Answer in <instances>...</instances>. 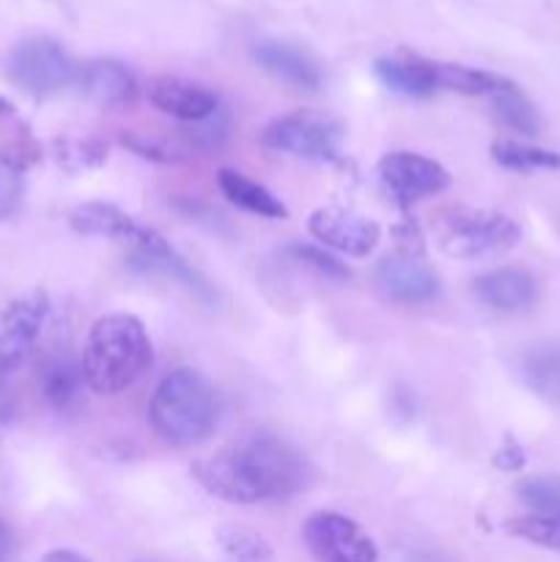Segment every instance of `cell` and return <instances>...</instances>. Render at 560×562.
Returning a JSON list of instances; mask_svg holds the SVG:
<instances>
[{
  "label": "cell",
  "instance_id": "e575fe53",
  "mask_svg": "<svg viewBox=\"0 0 560 562\" xmlns=\"http://www.w3.org/2000/svg\"><path fill=\"white\" fill-rule=\"evenodd\" d=\"M38 562H88L82 554L69 552V549H55V552H47Z\"/></svg>",
  "mask_w": 560,
  "mask_h": 562
},
{
  "label": "cell",
  "instance_id": "7a4b0ae2",
  "mask_svg": "<svg viewBox=\"0 0 560 562\" xmlns=\"http://www.w3.org/2000/svg\"><path fill=\"white\" fill-rule=\"evenodd\" d=\"M152 362V338L141 318L130 313H108L88 329L80 366L91 393L121 395L146 376Z\"/></svg>",
  "mask_w": 560,
  "mask_h": 562
},
{
  "label": "cell",
  "instance_id": "5bb4252c",
  "mask_svg": "<svg viewBox=\"0 0 560 562\" xmlns=\"http://www.w3.org/2000/svg\"><path fill=\"white\" fill-rule=\"evenodd\" d=\"M130 263L141 272H154V274H165V278L176 280L184 289H190L192 294L203 296V300H212V285L157 234V231L148 228L146 234L141 236V241L130 247Z\"/></svg>",
  "mask_w": 560,
  "mask_h": 562
},
{
  "label": "cell",
  "instance_id": "8fae6325",
  "mask_svg": "<svg viewBox=\"0 0 560 562\" xmlns=\"http://www.w3.org/2000/svg\"><path fill=\"white\" fill-rule=\"evenodd\" d=\"M377 285L399 305H426L439 296V278L415 252L382 258L377 267Z\"/></svg>",
  "mask_w": 560,
  "mask_h": 562
},
{
  "label": "cell",
  "instance_id": "83f0119b",
  "mask_svg": "<svg viewBox=\"0 0 560 562\" xmlns=\"http://www.w3.org/2000/svg\"><path fill=\"white\" fill-rule=\"evenodd\" d=\"M121 143H124L130 151H135L137 157L152 159V162H165L176 165L187 159V146L179 140H168V137H154V135H141V132H126L121 135Z\"/></svg>",
  "mask_w": 560,
  "mask_h": 562
},
{
  "label": "cell",
  "instance_id": "7c38bea8",
  "mask_svg": "<svg viewBox=\"0 0 560 562\" xmlns=\"http://www.w3.org/2000/svg\"><path fill=\"white\" fill-rule=\"evenodd\" d=\"M253 58L261 66L267 75H272L275 80L283 82V86L294 88V91H318L324 80V71L318 66V60L311 53H305L302 47L289 42H258L253 47Z\"/></svg>",
  "mask_w": 560,
  "mask_h": 562
},
{
  "label": "cell",
  "instance_id": "5b68a950",
  "mask_svg": "<svg viewBox=\"0 0 560 562\" xmlns=\"http://www.w3.org/2000/svg\"><path fill=\"white\" fill-rule=\"evenodd\" d=\"M261 143L272 151L291 154L313 162H335L340 157L344 143V126L335 119L313 110H296V113L280 115L261 132Z\"/></svg>",
  "mask_w": 560,
  "mask_h": 562
},
{
  "label": "cell",
  "instance_id": "d4e9b609",
  "mask_svg": "<svg viewBox=\"0 0 560 562\" xmlns=\"http://www.w3.org/2000/svg\"><path fill=\"white\" fill-rule=\"evenodd\" d=\"M217 543L231 562H275L267 538L247 527H220Z\"/></svg>",
  "mask_w": 560,
  "mask_h": 562
},
{
  "label": "cell",
  "instance_id": "4316f807",
  "mask_svg": "<svg viewBox=\"0 0 560 562\" xmlns=\"http://www.w3.org/2000/svg\"><path fill=\"white\" fill-rule=\"evenodd\" d=\"M55 157L66 170L77 173V170L99 168L108 159V148L97 137H64L55 143Z\"/></svg>",
  "mask_w": 560,
  "mask_h": 562
},
{
  "label": "cell",
  "instance_id": "ba28073f",
  "mask_svg": "<svg viewBox=\"0 0 560 562\" xmlns=\"http://www.w3.org/2000/svg\"><path fill=\"white\" fill-rule=\"evenodd\" d=\"M49 318L44 291H31L0 307V376L16 371L36 349Z\"/></svg>",
  "mask_w": 560,
  "mask_h": 562
},
{
  "label": "cell",
  "instance_id": "484cf974",
  "mask_svg": "<svg viewBox=\"0 0 560 562\" xmlns=\"http://www.w3.org/2000/svg\"><path fill=\"white\" fill-rule=\"evenodd\" d=\"M516 494L533 514L560 521V475L525 477L516 486Z\"/></svg>",
  "mask_w": 560,
  "mask_h": 562
},
{
  "label": "cell",
  "instance_id": "6da1fadb",
  "mask_svg": "<svg viewBox=\"0 0 560 562\" xmlns=\"http://www.w3.org/2000/svg\"><path fill=\"white\" fill-rule=\"evenodd\" d=\"M192 475L212 497L234 505L283 503L311 483V467L272 434H245L192 464Z\"/></svg>",
  "mask_w": 560,
  "mask_h": 562
},
{
  "label": "cell",
  "instance_id": "30bf717a",
  "mask_svg": "<svg viewBox=\"0 0 560 562\" xmlns=\"http://www.w3.org/2000/svg\"><path fill=\"white\" fill-rule=\"evenodd\" d=\"M307 228L318 241L351 258L371 256L382 239V231L373 220L340 206L316 209L307 220Z\"/></svg>",
  "mask_w": 560,
  "mask_h": 562
},
{
  "label": "cell",
  "instance_id": "44dd1931",
  "mask_svg": "<svg viewBox=\"0 0 560 562\" xmlns=\"http://www.w3.org/2000/svg\"><path fill=\"white\" fill-rule=\"evenodd\" d=\"M434 75H437V88L467 93V97H494V93L514 86V80L494 75V71L472 69V66L461 64H443V60H434Z\"/></svg>",
  "mask_w": 560,
  "mask_h": 562
},
{
  "label": "cell",
  "instance_id": "e0dca14e",
  "mask_svg": "<svg viewBox=\"0 0 560 562\" xmlns=\"http://www.w3.org/2000/svg\"><path fill=\"white\" fill-rule=\"evenodd\" d=\"M69 225L71 231L82 236H99V239H113L121 245L132 247L135 241H141V236L146 234V225H141L137 220H132L130 214L121 212L113 203L91 201L80 203L69 212Z\"/></svg>",
  "mask_w": 560,
  "mask_h": 562
},
{
  "label": "cell",
  "instance_id": "603a6c76",
  "mask_svg": "<svg viewBox=\"0 0 560 562\" xmlns=\"http://www.w3.org/2000/svg\"><path fill=\"white\" fill-rule=\"evenodd\" d=\"M492 108H494V115H497L500 124H505L508 130L519 132V135H538V130H541V115H538V110L533 108L530 99L525 97V93L514 86H508L505 91L494 93L492 97Z\"/></svg>",
  "mask_w": 560,
  "mask_h": 562
},
{
  "label": "cell",
  "instance_id": "7402d4cb",
  "mask_svg": "<svg viewBox=\"0 0 560 562\" xmlns=\"http://www.w3.org/2000/svg\"><path fill=\"white\" fill-rule=\"evenodd\" d=\"M522 376L538 398L560 404V346L527 351L522 360Z\"/></svg>",
  "mask_w": 560,
  "mask_h": 562
},
{
  "label": "cell",
  "instance_id": "2e32d148",
  "mask_svg": "<svg viewBox=\"0 0 560 562\" xmlns=\"http://www.w3.org/2000/svg\"><path fill=\"white\" fill-rule=\"evenodd\" d=\"M472 291L492 311L519 313L538 300V280L522 267H500L475 278Z\"/></svg>",
  "mask_w": 560,
  "mask_h": 562
},
{
  "label": "cell",
  "instance_id": "f546056e",
  "mask_svg": "<svg viewBox=\"0 0 560 562\" xmlns=\"http://www.w3.org/2000/svg\"><path fill=\"white\" fill-rule=\"evenodd\" d=\"M25 195L22 165L9 154H0V220L14 217Z\"/></svg>",
  "mask_w": 560,
  "mask_h": 562
},
{
  "label": "cell",
  "instance_id": "3957f363",
  "mask_svg": "<svg viewBox=\"0 0 560 562\" xmlns=\"http://www.w3.org/2000/svg\"><path fill=\"white\" fill-rule=\"evenodd\" d=\"M217 393L206 376L192 368H176L154 390L148 401L152 431L173 448H192L203 442L217 426Z\"/></svg>",
  "mask_w": 560,
  "mask_h": 562
},
{
  "label": "cell",
  "instance_id": "d6a6232c",
  "mask_svg": "<svg viewBox=\"0 0 560 562\" xmlns=\"http://www.w3.org/2000/svg\"><path fill=\"white\" fill-rule=\"evenodd\" d=\"M11 415H14V398H11L5 376H0V420H9Z\"/></svg>",
  "mask_w": 560,
  "mask_h": 562
},
{
  "label": "cell",
  "instance_id": "277c9868",
  "mask_svg": "<svg viewBox=\"0 0 560 562\" xmlns=\"http://www.w3.org/2000/svg\"><path fill=\"white\" fill-rule=\"evenodd\" d=\"M437 245L445 256L459 261H481L508 252L519 245L522 231L508 214L486 212V209H456L439 217Z\"/></svg>",
  "mask_w": 560,
  "mask_h": 562
},
{
  "label": "cell",
  "instance_id": "52a82bcc",
  "mask_svg": "<svg viewBox=\"0 0 560 562\" xmlns=\"http://www.w3.org/2000/svg\"><path fill=\"white\" fill-rule=\"evenodd\" d=\"M302 541L316 562H379L377 543L349 516L318 510L307 516Z\"/></svg>",
  "mask_w": 560,
  "mask_h": 562
},
{
  "label": "cell",
  "instance_id": "d590c367",
  "mask_svg": "<svg viewBox=\"0 0 560 562\" xmlns=\"http://www.w3.org/2000/svg\"><path fill=\"white\" fill-rule=\"evenodd\" d=\"M11 113H14V104H11L9 99L0 97V115H11Z\"/></svg>",
  "mask_w": 560,
  "mask_h": 562
},
{
  "label": "cell",
  "instance_id": "f1b7e54d",
  "mask_svg": "<svg viewBox=\"0 0 560 562\" xmlns=\"http://www.w3.org/2000/svg\"><path fill=\"white\" fill-rule=\"evenodd\" d=\"M505 530L516 538H525V541L538 543L544 549H552V552H560V521L547 519V516H522V519H511L505 525Z\"/></svg>",
  "mask_w": 560,
  "mask_h": 562
},
{
  "label": "cell",
  "instance_id": "ac0fdd59",
  "mask_svg": "<svg viewBox=\"0 0 560 562\" xmlns=\"http://www.w3.org/2000/svg\"><path fill=\"white\" fill-rule=\"evenodd\" d=\"M373 71L390 91L404 93V97L426 99L434 91H439L434 60L410 53V49H401L399 55H390V58H379L373 64Z\"/></svg>",
  "mask_w": 560,
  "mask_h": 562
},
{
  "label": "cell",
  "instance_id": "836d02e7",
  "mask_svg": "<svg viewBox=\"0 0 560 562\" xmlns=\"http://www.w3.org/2000/svg\"><path fill=\"white\" fill-rule=\"evenodd\" d=\"M14 554V536H11L9 527L0 521V562H9Z\"/></svg>",
  "mask_w": 560,
  "mask_h": 562
},
{
  "label": "cell",
  "instance_id": "cb8c5ba5",
  "mask_svg": "<svg viewBox=\"0 0 560 562\" xmlns=\"http://www.w3.org/2000/svg\"><path fill=\"white\" fill-rule=\"evenodd\" d=\"M492 159L511 170H560V151L525 146V143L500 140L492 146Z\"/></svg>",
  "mask_w": 560,
  "mask_h": 562
},
{
  "label": "cell",
  "instance_id": "ffe728a7",
  "mask_svg": "<svg viewBox=\"0 0 560 562\" xmlns=\"http://www.w3.org/2000/svg\"><path fill=\"white\" fill-rule=\"evenodd\" d=\"M38 384H42V393L47 398L49 406L55 409H69L82 393V366L69 355H53L42 362V371H38Z\"/></svg>",
  "mask_w": 560,
  "mask_h": 562
},
{
  "label": "cell",
  "instance_id": "9a60e30c",
  "mask_svg": "<svg viewBox=\"0 0 560 562\" xmlns=\"http://www.w3.org/2000/svg\"><path fill=\"white\" fill-rule=\"evenodd\" d=\"M77 82H80L82 93L104 110L126 108L137 97L135 75L113 58H97L82 64L77 69Z\"/></svg>",
  "mask_w": 560,
  "mask_h": 562
},
{
  "label": "cell",
  "instance_id": "1f68e13d",
  "mask_svg": "<svg viewBox=\"0 0 560 562\" xmlns=\"http://www.w3.org/2000/svg\"><path fill=\"white\" fill-rule=\"evenodd\" d=\"M492 464L497 467V470H503V472L522 470V467H525V450L519 448V442H516L514 437H505L503 448H500L497 453H494Z\"/></svg>",
  "mask_w": 560,
  "mask_h": 562
},
{
  "label": "cell",
  "instance_id": "8992f818",
  "mask_svg": "<svg viewBox=\"0 0 560 562\" xmlns=\"http://www.w3.org/2000/svg\"><path fill=\"white\" fill-rule=\"evenodd\" d=\"M9 77L33 97H53L77 80V66L53 38H27L11 49Z\"/></svg>",
  "mask_w": 560,
  "mask_h": 562
},
{
  "label": "cell",
  "instance_id": "4dcf8cb0",
  "mask_svg": "<svg viewBox=\"0 0 560 562\" xmlns=\"http://www.w3.org/2000/svg\"><path fill=\"white\" fill-rule=\"evenodd\" d=\"M289 252L296 258V261H302V263H307V267L316 269L318 274H327V278H340V280L349 278V269H346L340 261H335L333 256H327V252L318 250V247L294 245Z\"/></svg>",
  "mask_w": 560,
  "mask_h": 562
},
{
  "label": "cell",
  "instance_id": "4fadbf2b",
  "mask_svg": "<svg viewBox=\"0 0 560 562\" xmlns=\"http://www.w3.org/2000/svg\"><path fill=\"white\" fill-rule=\"evenodd\" d=\"M148 102L159 110V113L170 115V119L198 121L212 119L220 110L217 93L209 91V88L198 86V82L181 80V77H154L146 88Z\"/></svg>",
  "mask_w": 560,
  "mask_h": 562
},
{
  "label": "cell",
  "instance_id": "9c48e42d",
  "mask_svg": "<svg viewBox=\"0 0 560 562\" xmlns=\"http://www.w3.org/2000/svg\"><path fill=\"white\" fill-rule=\"evenodd\" d=\"M379 179L390 198L399 201L401 206H410V203L437 195L450 187V173L443 165L412 151H393L382 157Z\"/></svg>",
  "mask_w": 560,
  "mask_h": 562
},
{
  "label": "cell",
  "instance_id": "d6986e66",
  "mask_svg": "<svg viewBox=\"0 0 560 562\" xmlns=\"http://www.w3.org/2000/svg\"><path fill=\"white\" fill-rule=\"evenodd\" d=\"M217 184L223 190V195L228 198L234 206L245 209V212L258 214V217H267V220H285L289 217V209L272 195L264 184L258 181L247 179L245 173L234 168H223L217 173Z\"/></svg>",
  "mask_w": 560,
  "mask_h": 562
}]
</instances>
